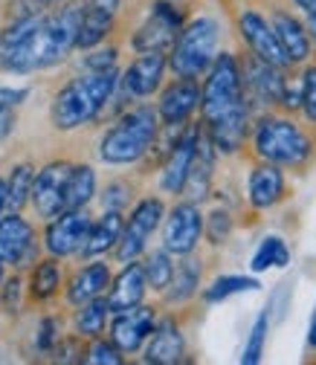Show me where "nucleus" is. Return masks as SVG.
Here are the masks:
<instances>
[{"label": "nucleus", "mask_w": 316, "mask_h": 365, "mask_svg": "<svg viewBox=\"0 0 316 365\" xmlns=\"http://www.w3.org/2000/svg\"><path fill=\"white\" fill-rule=\"evenodd\" d=\"M84 362H90V365H119L122 362V351L113 342H105V339L93 336L90 348L84 351Z\"/></svg>", "instance_id": "e433bc0d"}, {"label": "nucleus", "mask_w": 316, "mask_h": 365, "mask_svg": "<svg viewBox=\"0 0 316 365\" xmlns=\"http://www.w3.org/2000/svg\"><path fill=\"white\" fill-rule=\"evenodd\" d=\"M53 4H67V0H50V6H53Z\"/></svg>", "instance_id": "3c124183"}, {"label": "nucleus", "mask_w": 316, "mask_h": 365, "mask_svg": "<svg viewBox=\"0 0 316 365\" xmlns=\"http://www.w3.org/2000/svg\"><path fill=\"white\" fill-rule=\"evenodd\" d=\"M6 279V272H4V264H0V282H4Z\"/></svg>", "instance_id": "8fccbe9b"}, {"label": "nucleus", "mask_w": 316, "mask_h": 365, "mask_svg": "<svg viewBox=\"0 0 316 365\" xmlns=\"http://www.w3.org/2000/svg\"><path fill=\"white\" fill-rule=\"evenodd\" d=\"M78 307H81L76 313V331H78V336H87V339L99 336L105 331V325H108V316H111L108 299L105 296H96V299L78 304Z\"/></svg>", "instance_id": "7c9ffc66"}, {"label": "nucleus", "mask_w": 316, "mask_h": 365, "mask_svg": "<svg viewBox=\"0 0 316 365\" xmlns=\"http://www.w3.org/2000/svg\"><path fill=\"white\" fill-rule=\"evenodd\" d=\"M160 136V116L151 105H140L119 116L99 143V157L111 165H128L143 160Z\"/></svg>", "instance_id": "7ed1b4c3"}, {"label": "nucleus", "mask_w": 316, "mask_h": 365, "mask_svg": "<svg viewBox=\"0 0 316 365\" xmlns=\"http://www.w3.org/2000/svg\"><path fill=\"white\" fill-rule=\"evenodd\" d=\"M230 230H233V220H230L227 212H212L209 215V241L212 244H223L230 235Z\"/></svg>", "instance_id": "58836bf2"}, {"label": "nucleus", "mask_w": 316, "mask_h": 365, "mask_svg": "<svg viewBox=\"0 0 316 365\" xmlns=\"http://www.w3.org/2000/svg\"><path fill=\"white\" fill-rule=\"evenodd\" d=\"M35 232L32 223L24 220L18 212H9L0 217V264L26 267L35 258Z\"/></svg>", "instance_id": "4468645a"}, {"label": "nucleus", "mask_w": 316, "mask_h": 365, "mask_svg": "<svg viewBox=\"0 0 316 365\" xmlns=\"http://www.w3.org/2000/svg\"><path fill=\"white\" fill-rule=\"evenodd\" d=\"M146 290H148V282H146V269L143 264L137 261H128L125 269L119 276L108 284V307L111 313H119V310H128L133 304H143L146 299Z\"/></svg>", "instance_id": "aec40b11"}, {"label": "nucleus", "mask_w": 316, "mask_h": 365, "mask_svg": "<svg viewBox=\"0 0 316 365\" xmlns=\"http://www.w3.org/2000/svg\"><path fill=\"white\" fill-rule=\"evenodd\" d=\"M218 56V24L212 18H195L192 24L180 26L174 43H171V58L168 67L177 78H198L209 70V64Z\"/></svg>", "instance_id": "39448f33"}, {"label": "nucleus", "mask_w": 316, "mask_h": 365, "mask_svg": "<svg viewBox=\"0 0 316 365\" xmlns=\"http://www.w3.org/2000/svg\"><path fill=\"white\" fill-rule=\"evenodd\" d=\"M154 322H157V316L146 304H133L128 310H119V313H113V322H111V342L122 354H137L143 348V342L148 339Z\"/></svg>", "instance_id": "ddd939ff"}, {"label": "nucleus", "mask_w": 316, "mask_h": 365, "mask_svg": "<svg viewBox=\"0 0 316 365\" xmlns=\"http://www.w3.org/2000/svg\"><path fill=\"white\" fill-rule=\"evenodd\" d=\"M32 180H35V168L29 163H21L12 168V174L6 180V209L9 212H21L29 203Z\"/></svg>", "instance_id": "2f4dec72"}, {"label": "nucleus", "mask_w": 316, "mask_h": 365, "mask_svg": "<svg viewBox=\"0 0 316 365\" xmlns=\"http://www.w3.org/2000/svg\"><path fill=\"white\" fill-rule=\"evenodd\" d=\"M78 24H81V6H70V4L53 15H44L21 43L0 50V67L9 73H35L64 61L70 50H76Z\"/></svg>", "instance_id": "f257e3e1"}, {"label": "nucleus", "mask_w": 316, "mask_h": 365, "mask_svg": "<svg viewBox=\"0 0 316 365\" xmlns=\"http://www.w3.org/2000/svg\"><path fill=\"white\" fill-rule=\"evenodd\" d=\"M247 73H250V87L255 90V93H258L264 102H279V99H282V93H285V78H282L279 67H270V64H264V61L255 58V61L247 67Z\"/></svg>", "instance_id": "c85d7f7f"}, {"label": "nucleus", "mask_w": 316, "mask_h": 365, "mask_svg": "<svg viewBox=\"0 0 316 365\" xmlns=\"http://www.w3.org/2000/svg\"><path fill=\"white\" fill-rule=\"evenodd\" d=\"M96 195V171L90 165H73L64 186V209H84Z\"/></svg>", "instance_id": "bb28decb"}, {"label": "nucleus", "mask_w": 316, "mask_h": 365, "mask_svg": "<svg viewBox=\"0 0 316 365\" xmlns=\"http://www.w3.org/2000/svg\"><path fill=\"white\" fill-rule=\"evenodd\" d=\"M200 110H203L206 125L247 113L241 67L230 53H220L209 64V76L200 87Z\"/></svg>", "instance_id": "20e7f679"}, {"label": "nucleus", "mask_w": 316, "mask_h": 365, "mask_svg": "<svg viewBox=\"0 0 316 365\" xmlns=\"http://www.w3.org/2000/svg\"><path fill=\"white\" fill-rule=\"evenodd\" d=\"M143 269H146V282H148V287L163 293V290H165V284L171 282V272H174L171 252H165V250L151 252V255H148V261L143 264Z\"/></svg>", "instance_id": "f704fd0d"}, {"label": "nucleus", "mask_w": 316, "mask_h": 365, "mask_svg": "<svg viewBox=\"0 0 316 365\" xmlns=\"http://www.w3.org/2000/svg\"><path fill=\"white\" fill-rule=\"evenodd\" d=\"M18 293H21V279H12V282H6V290H4V304L6 307H12V313H15V299H18Z\"/></svg>", "instance_id": "a18cd8bd"}, {"label": "nucleus", "mask_w": 316, "mask_h": 365, "mask_svg": "<svg viewBox=\"0 0 316 365\" xmlns=\"http://www.w3.org/2000/svg\"><path fill=\"white\" fill-rule=\"evenodd\" d=\"M29 90L24 87H0V108H18L21 102H26Z\"/></svg>", "instance_id": "79ce46f5"}, {"label": "nucleus", "mask_w": 316, "mask_h": 365, "mask_svg": "<svg viewBox=\"0 0 316 365\" xmlns=\"http://www.w3.org/2000/svg\"><path fill=\"white\" fill-rule=\"evenodd\" d=\"M163 215H165V206H163L160 197H143L137 206H133V212L122 223V235H119V241L113 247L116 261H122V264L137 261L146 252L148 238L154 235V230L160 226Z\"/></svg>", "instance_id": "0eeeda50"}, {"label": "nucleus", "mask_w": 316, "mask_h": 365, "mask_svg": "<svg viewBox=\"0 0 316 365\" xmlns=\"http://www.w3.org/2000/svg\"><path fill=\"white\" fill-rule=\"evenodd\" d=\"M128 203V186H122V182H113V186H108L105 192V209H119Z\"/></svg>", "instance_id": "a19ab883"}, {"label": "nucleus", "mask_w": 316, "mask_h": 365, "mask_svg": "<svg viewBox=\"0 0 316 365\" xmlns=\"http://www.w3.org/2000/svg\"><path fill=\"white\" fill-rule=\"evenodd\" d=\"M90 215L84 209H64L56 217H50L47 232H44V250L53 258H67L81 252L87 232H90Z\"/></svg>", "instance_id": "6e6552de"}, {"label": "nucleus", "mask_w": 316, "mask_h": 365, "mask_svg": "<svg viewBox=\"0 0 316 365\" xmlns=\"http://www.w3.org/2000/svg\"><path fill=\"white\" fill-rule=\"evenodd\" d=\"M203 235V215L198 206L189 203H177L163 226V250L171 255H192L198 241Z\"/></svg>", "instance_id": "1a4fd4ad"}, {"label": "nucleus", "mask_w": 316, "mask_h": 365, "mask_svg": "<svg viewBox=\"0 0 316 365\" xmlns=\"http://www.w3.org/2000/svg\"><path fill=\"white\" fill-rule=\"evenodd\" d=\"M15 128V113L12 108H0V140H6V136L12 133Z\"/></svg>", "instance_id": "c03bdc74"}, {"label": "nucleus", "mask_w": 316, "mask_h": 365, "mask_svg": "<svg viewBox=\"0 0 316 365\" xmlns=\"http://www.w3.org/2000/svg\"><path fill=\"white\" fill-rule=\"evenodd\" d=\"M310 21H313V32H316V18H310Z\"/></svg>", "instance_id": "603ef678"}, {"label": "nucleus", "mask_w": 316, "mask_h": 365, "mask_svg": "<svg viewBox=\"0 0 316 365\" xmlns=\"http://www.w3.org/2000/svg\"><path fill=\"white\" fill-rule=\"evenodd\" d=\"M195 145H198V130L192 128L168 148V160H165L163 174H160V189L165 195L183 192V182H186V174H189V165H192V157H195Z\"/></svg>", "instance_id": "6ab92c4d"}, {"label": "nucleus", "mask_w": 316, "mask_h": 365, "mask_svg": "<svg viewBox=\"0 0 316 365\" xmlns=\"http://www.w3.org/2000/svg\"><path fill=\"white\" fill-rule=\"evenodd\" d=\"M270 26H273V32H276V38H279V43H282V50H285V56H287L290 64L305 61L310 56V38H307L305 26L296 18H290L285 12H276L273 15V24H270Z\"/></svg>", "instance_id": "393cba45"}, {"label": "nucleus", "mask_w": 316, "mask_h": 365, "mask_svg": "<svg viewBox=\"0 0 316 365\" xmlns=\"http://www.w3.org/2000/svg\"><path fill=\"white\" fill-rule=\"evenodd\" d=\"M299 108L310 122H316V67H307L299 81Z\"/></svg>", "instance_id": "4c0bfd02"}, {"label": "nucleus", "mask_w": 316, "mask_h": 365, "mask_svg": "<svg viewBox=\"0 0 316 365\" xmlns=\"http://www.w3.org/2000/svg\"><path fill=\"white\" fill-rule=\"evenodd\" d=\"M247 136V113H238V116H230V119H220V122H212L209 125V140L218 151H238L241 143Z\"/></svg>", "instance_id": "cd10ccee"}, {"label": "nucleus", "mask_w": 316, "mask_h": 365, "mask_svg": "<svg viewBox=\"0 0 316 365\" xmlns=\"http://www.w3.org/2000/svg\"><path fill=\"white\" fill-rule=\"evenodd\" d=\"M183 354H186V342L174 319H163L160 325L154 322L143 359L148 365H174V362H183Z\"/></svg>", "instance_id": "a211bd4d"}, {"label": "nucleus", "mask_w": 316, "mask_h": 365, "mask_svg": "<svg viewBox=\"0 0 316 365\" xmlns=\"http://www.w3.org/2000/svg\"><path fill=\"white\" fill-rule=\"evenodd\" d=\"M238 29H241V38L250 43V50H253V56L258 61H264L270 67H279V70H285L290 64L285 50H282V43H279V38H276V32H273V26H270L258 12H253V9L241 12Z\"/></svg>", "instance_id": "f8f14e48"}, {"label": "nucleus", "mask_w": 316, "mask_h": 365, "mask_svg": "<svg viewBox=\"0 0 316 365\" xmlns=\"http://www.w3.org/2000/svg\"><path fill=\"white\" fill-rule=\"evenodd\" d=\"M84 67L87 70H111L116 67V50L113 47H105V50H96L84 58Z\"/></svg>", "instance_id": "ea45409f"}, {"label": "nucleus", "mask_w": 316, "mask_h": 365, "mask_svg": "<svg viewBox=\"0 0 316 365\" xmlns=\"http://www.w3.org/2000/svg\"><path fill=\"white\" fill-rule=\"evenodd\" d=\"M163 73H165V56L163 53H140L131 61V67L125 70V76L119 81H122L128 96L146 99V96H151L160 90Z\"/></svg>", "instance_id": "2eb2a0df"}, {"label": "nucleus", "mask_w": 316, "mask_h": 365, "mask_svg": "<svg viewBox=\"0 0 316 365\" xmlns=\"http://www.w3.org/2000/svg\"><path fill=\"white\" fill-rule=\"evenodd\" d=\"M119 84L116 67L111 70H87L84 76L64 84L50 108V119L56 130H76L87 122H93L105 105L111 102L113 90Z\"/></svg>", "instance_id": "f03ea898"}, {"label": "nucleus", "mask_w": 316, "mask_h": 365, "mask_svg": "<svg viewBox=\"0 0 316 365\" xmlns=\"http://www.w3.org/2000/svg\"><path fill=\"white\" fill-rule=\"evenodd\" d=\"M119 12V0H87L81 6V24H78V41L76 47L81 50H93L108 38V32L113 29Z\"/></svg>", "instance_id": "dca6fc26"}, {"label": "nucleus", "mask_w": 316, "mask_h": 365, "mask_svg": "<svg viewBox=\"0 0 316 365\" xmlns=\"http://www.w3.org/2000/svg\"><path fill=\"white\" fill-rule=\"evenodd\" d=\"M180 26H183L180 12L174 6H168V4H157L151 9L148 21L137 29V35H133L131 43H133V50L137 53H165L174 43Z\"/></svg>", "instance_id": "9b49d317"}, {"label": "nucleus", "mask_w": 316, "mask_h": 365, "mask_svg": "<svg viewBox=\"0 0 316 365\" xmlns=\"http://www.w3.org/2000/svg\"><path fill=\"white\" fill-rule=\"evenodd\" d=\"M247 192H250V203H253L255 209L276 206V203L285 197V174L279 171V165L264 163V165L253 168Z\"/></svg>", "instance_id": "4be33fe9"}, {"label": "nucleus", "mask_w": 316, "mask_h": 365, "mask_svg": "<svg viewBox=\"0 0 316 365\" xmlns=\"http://www.w3.org/2000/svg\"><path fill=\"white\" fill-rule=\"evenodd\" d=\"M258 287L261 284L255 279H250V276H220L203 290V299L209 304H215V302H223V299H230L235 293H250V290H258Z\"/></svg>", "instance_id": "72a5a7b5"}, {"label": "nucleus", "mask_w": 316, "mask_h": 365, "mask_svg": "<svg viewBox=\"0 0 316 365\" xmlns=\"http://www.w3.org/2000/svg\"><path fill=\"white\" fill-rule=\"evenodd\" d=\"M267 331H270V316L267 313H258L255 325L250 331V342L244 345V354H241V362L244 365H255L264 354V342H267Z\"/></svg>", "instance_id": "c9c22d12"}, {"label": "nucleus", "mask_w": 316, "mask_h": 365, "mask_svg": "<svg viewBox=\"0 0 316 365\" xmlns=\"http://www.w3.org/2000/svg\"><path fill=\"white\" fill-rule=\"evenodd\" d=\"M198 287H200V261L186 255L174 267L171 282L165 284L163 293H165L168 302H186V299H192L198 293Z\"/></svg>", "instance_id": "a878e982"}, {"label": "nucleus", "mask_w": 316, "mask_h": 365, "mask_svg": "<svg viewBox=\"0 0 316 365\" xmlns=\"http://www.w3.org/2000/svg\"><path fill=\"white\" fill-rule=\"evenodd\" d=\"M212 160H215V145L209 140V133H200L198 130V145H195V157H192V165H189V174H186V182H183V192L192 203H200L209 192V180H212Z\"/></svg>", "instance_id": "412c9836"}, {"label": "nucleus", "mask_w": 316, "mask_h": 365, "mask_svg": "<svg viewBox=\"0 0 316 365\" xmlns=\"http://www.w3.org/2000/svg\"><path fill=\"white\" fill-rule=\"evenodd\" d=\"M293 4H296L299 9H305L310 18H316V0H293Z\"/></svg>", "instance_id": "49530a36"}, {"label": "nucleus", "mask_w": 316, "mask_h": 365, "mask_svg": "<svg viewBox=\"0 0 316 365\" xmlns=\"http://www.w3.org/2000/svg\"><path fill=\"white\" fill-rule=\"evenodd\" d=\"M70 163H50L44 165L35 180H32V195H29V203L35 206L38 217L50 220L56 217L58 212H64V186H67V174H70Z\"/></svg>", "instance_id": "9d476101"}, {"label": "nucleus", "mask_w": 316, "mask_h": 365, "mask_svg": "<svg viewBox=\"0 0 316 365\" xmlns=\"http://www.w3.org/2000/svg\"><path fill=\"white\" fill-rule=\"evenodd\" d=\"M61 287V267L56 258H44L35 264L32 276H29V296L35 302H47L58 293Z\"/></svg>", "instance_id": "c756f323"}, {"label": "nucleus", "mask_w": 316, "mask_h": 365, "mask_svg": "<svg viewBox=\"0 0 316 365\" xmlns=\"http://www.w3.org/2000/svg\"><path fill=\"white\" fill-rule=\"evenodd\" d=\"M6 212V182L0 180V215Z\"/></svg>", "instance_id": "de8ad7c7"}, {"label": "nucleus", "mask_w": 316, "mask_h": 365, "mask_svg": "<svg viewBox=\"0 0 316 365\" xmlns=\"http://www.w3.org/2000/svg\"><path fill=\"white\" fill-rule=\"evenodd\" d=\"M307 342L316 348V316H313V322H310V336H307Z\"/></svg>", "instance_id": "09e8293b"}, {"label": "nucleus", "mask_w": 316, "mask_h": 365, "mask_svg": "<svg viewBox=\"0 0 316 365\" xmlns=\"http://www.w3.org/2000/svg\"><path fill=\"white\" fill-rule=\"evenodd\" d=\"M198 108H200V87H198V81L195 78H177V81H171L163 90L157 116L165 125H183Z\"/></svg>", "instance_id": "f3484780"}, {"label": "nucleus", "mask_w": 316, "mask_h": 365, "mask_svg": "<svg viewBox=\"0 0 316 365\" xmlns=\"http://www.w3.org/2000/svg\"><path fill=\"white\" fill-rule=\"evenodd\" d=\"M287 264H290V250L279 235H267L250 261L253 272H264L270 267H287Z\"/></svg>", "instance_id": "473e14b6"}, {"label": "nucleus", "mask_w": 316, "mask_h": 365, "mask_svg": "<svg viewBox=\"0 0 316 365\" xmlns=\"http://www.w3.org/2000/svg\"><path fill=\"white\" fill-rule=\"evenodd\" d=\"M108 284H111V269H108V264L93 261V264L81 267L76 276L70 279V284H67V302L78 307V304H84V302H90V299H96V296H105Z\"/></svg>", "instance_id": "5701e85b"}, {"label": "nucleus", "mask_w": 316, "mask_h": 365, "mask_svg": "<svg viewBox=\"0 0 316 365\" xmlns=\"http://www.w3.org/2000/svg\"><path fill=\"white\" fill-rule=\"evenodd\" d=\"M56 319H44L41 322V336H38V348L41 351H50L56 345Z\"/></svg>", "instance_id": "37998d69"}, {"label": "nucleus", "mask_w": 316, "mask_h": 365, "mask_svg": "<svg viewBox=\"0 0 316 365\" xmlns=\"http://www.w3.org/2000/svg\"><path fill=\"white\" fill-rule=\"evenodd\" d=\"M122 212L119 209H105V215L96 220V223H90V232H87V241L81 247V255L84 258H96V255H105L116 247L119 235H122Z\"/></svg>", "instance_id": "b1692460"}, {"label": "nucleus", "mask_w": 316, "mask_h": 365, "mask_svg": "<svg viewBox=\"0 0 316 365\" xmlns=\"http://www.w3.org/2000/svg\"><path fill=\"white\" fill-rule=\"evenodd\" d=\"M255 154L273 165H302L310 157V140L290 119H264L255 128Z\"/></svg>", "instance_id": "423d86ee"}]
</instances>
